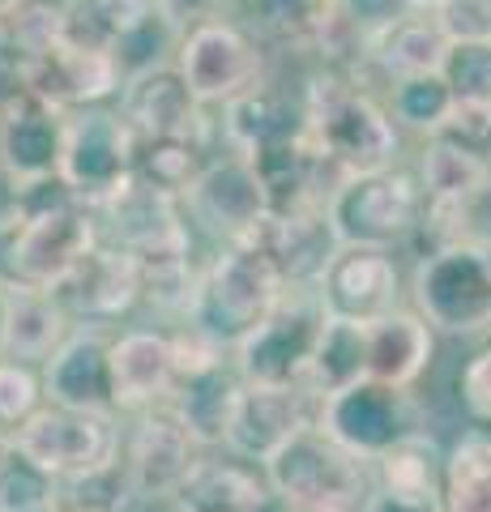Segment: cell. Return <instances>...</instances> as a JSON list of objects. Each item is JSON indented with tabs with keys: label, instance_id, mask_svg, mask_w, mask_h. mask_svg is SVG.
I'll use <instances>...</instances> for the list:
<instances>
[{
	"label": "cell",
	"instance_id": "obj_25",
	"mask_svg": "<svg viewBox=\"0 0 491 512\" xmlns=\"http://www.w3.org/2000/svg\"><path fill=\"white\" fill-rule=\"evenodd\" d=\"M252 244L269 252V261L282 269L287 286H316L325 265L334 261L342 248L334 235V222L325 210H304V214H269Z\"/></svg>",
	"mask_w": 491,
	"mask_h": 512
},
{
	"label": "cell",
	"instance_id": "obj_6",
	"mask_svg": "<svg viewBox=\"0 0 491 512\" xmlns=\"http://www.w3.org/2000/svg\"><path fill=\"white\" fill-rule=\"evenodd\" d=\"M415 308L440 338L491 333V248L487 244H436L410 278Z\"/></svg>",
	"mask_w": 491,
	"mask_h": 512
},
{
	"label": "cell",
	"instance_id": "obj_43",
	"mask_svg": "<svg viewBox=\"0 0 491 512\" xmlns=\"http://www.w3.org/2000/svg\"><path fill=\"white\" fill-rule=\"evenodd\" d=\"M462 406L474 414V419L491 423V342L466 363V372H462Z\"/></svg>",
	"mask_w": 491,
	"mask_h": 512
},
{
	"label": "cell",
	"instance_id": "obj_17",
	"mask_svg": "<svg viewBox=\"0 0 491 512\" xmlns=\"http://www.w3.org/2000/svg\"><path fill=\"white\" fill-rule=\"evenodd\" d=\"M52 295L65 303V312L82 325H103L141 303V265L129 248L99 239L65 278L52 286Z\"/></svg>",
	"mask_w": 491,
	"mask_h": 512
},
{
	"label": "cell",
	"instance_id": "obj_5",
	"mask_svg": "<svg viewBox=\"0 0 491 512\" xmlns=\"http://www.w3.org/2000/svg\"><path fill=\"white\" fill-rule=\"evenodd\" d=\"M5 444L65 487L77 478L112 470L120 461V414L43 402L18 427H9Z\"/></svg>",
	"mask_w": 491,
	"mask_h": 512
},
{
	"label": "cell",
	"instance_id": "obj_20",
	"mask_svg": "<svg viewBox=\"0 0 491 512\" xmlns=\"http://www.w3.org/2000/svg\"><path fill=\"white\" fill-rule=\"evenodd\" d=\"M120 116L129 124L133 141H158V137H210L205 103L197 99L176 64L150 69L129 77L120 90Z\"/></svg>",
	"mask_w": 491,
	"mask_h": 512
},
{
	"label": "cell",
	"instance_id": "obj_24",
	"mask_svg": "<svg viewBox=\"0 0 491 512\" xmlns=\"http://www.w3.org/2000/svg\"><path fill=\"white\" fill-rule=\"evenodd\" d=\"M112 372H116V406L124 410H146L167 402L180 380L176 342L171 333L158 329H129L112 338Z\"/></svg>",
	"mask_w": 491,
	"mask_h": 512
},
{
	"label": "cell",
	"instance_id": "obj_13",
	"mask_svg": "<svg viewBox=\"0 0 491 512\" xmlns=\"http://www.w3.org/2000/svg\"><path fill=\"white\" fill-rule=\"evenodd\" d=\"M201 457H205V444L188 431V423L171 402L137 410L133 436L120 453L137 500H171Z\"/></svg>",
	"mask_w": 491,
	"mask_h": 512
},
{
	"label": "cell",
	"instance_id": "obj_38",
	"mask_svg": "<svg viewBox=\"0 0 491 512\" xmlns=\"http://www.w3.org/2000/svg\"><path fill=\"white\" fill-rule=\"evenodd\" d=\"M376 483L385 487H410V491H440V470H445V453L427 431H415L402 444H393L385 457L372 461Z\"/></svg>",
	"mask_w": 491,
	"mask_h": 512
},
{
	"label": "cell",
	"instance_id": "obj_2",
	"mask_svg": "<svg viewBox=\"0 0 491 512\" xmlns=\"http://www.w3.org/2000/svg\"><path fill=\"white\" fill-rule=\"evenodd\" d=\"M308 137L342 175L385 171L398 163L402 128L346 69L316 73L304 90Z\"/></svg>",
	"mask_w": 491,
	"mask_h": 512
},
{
	"label": "cell",
	"instance_id": "obj_31",
	"mask_svg": "<svg viewBox=\"0 0 491 512\" xmlns=\"http://www.w3.org/2000/svg\"><path fill=\"white\" fill-rule=\"evenodd\" d=\"M252 35L282 52H325L338 30V0H248Z\"/></svg>",
	"mask_w": 491,
	"mask_h": 512
},
{
	"label": "cell",
	"instance_id": "obj_41",
	"mask_svg": "<svg viewBox=\"0 0 491 512\" xmlns=\"http://www.w3.org/2000/svg\"><path fill=\"white\" fill-rule=\"evenodd\" d=\"M359 512H445V500H440V491H410V487L376 483Z\"/></svg>",
	"mask_w": 491,
	"mask_h": 512
},
{
	"label": "cell",
	"instance_id": "obj_23",
	"mask_svg": "<svg viewBox=\"0 0 491 512\" xmlns=\"http://www.w3.org/2000/svg\"><path fill=\"white\" fill-rule=\"evenodd\" d=\"M223 137L231 154H244V158H261L269 150L291 146V141L308 137L304 99H291L287 90L257 82L223 107Z\"/></svg>",
	"mask_w": 491,
	"mask_h": 512
},
{
	"label": "cell",
	"instance_id": "obj_27",
	"mask_svg": "<svg viewBox=\"0 0 491 512\" xmlns=\"http://www.w3.org/2000/svg\"><path fill=\"white\" fill-rule=\"evenodd\" d=\"M244 376L231 359H218L201 372H188L176 380L167 402L176 406V414L188 423V431L205 444V448H227L231 436V423H235V410H240V397H244Z\"/></svg>",
	"mask_w": 491,
	"mask_h": 512
},
{
	"label": "cell",
	"instance_id": "obj_32",
	"mask_svg": "<svg viewBox=\"0 0 491 512\" xmlns=\"http://www.w3.org/2000/svg\"><path fill=\"white\" fill-rule=\"evenodd\" d=\"M158 9V0H60V39L82 52L116 56L120 43Z\"/></svg>",
	"mask_w": 491,
	"mask_h": 512
},
{
	"label": "cell",
	"instance_id": "obj_40",
	"mask_svg": "<svg viewBox=\"0 0 491 512\" xmlns=\"http://www.w3.org/2000/svg\"><path fill=\"white\" fill-rule=\"evenodd\" d=\"M436 22L453 43H491V0H445Z\"/></svg>",
	"mask_w": 491,
	"mask_h": 512
},
{
	"label": "cell",
	"instance_id": "obj_35",
	"mask_svg": "<svg viewBox=\"0 0 491 512\" xmlns=\"http://www.w3.org/2000/svg\"><path fill=\"white\" fill-rule=\"evenodd\" d=\"M440 500L445 512H491V431H470L445 453Z\"/></svg>",
	"mask_w": 491,
	"mask_h": 512
},
{
	"label": "cell",
	"instance_id": "obj_14",
	"mask_svg": "<svg viewBox=\"0 0 491 512\" xmlns=\"http://www.w3.org/2000/svg\"><path fill=\"white\" fill-rule=\"evenodd\" d=\"M69 111L52 107L30 90H13L0 99V180L26 188L60 175L65 163Z\"/></svg>",
	"mask_w": 491,
	"mask_h": 512
},
{
	"label": "cell",
	"instance_id": "obj_49",
	"mask_svg": "<svg viewBox=\"0 0 491 512\" xmlns=\"http://www.w3.org/2000/svg\"><path fill=\"white\" fill-rule=\"evenodd\" d=\"M0 461H5V444H0Z\"/></svg>",
	"mask_w": 491,
	"mask_h": 512
},
{
	"label": "cell",
	"instance_id": "obj_1",
	"mask_svg": "<svg viewBox=\"0 0 491 512\" xmlns=\"http://www.w3.org/2000/svg\"><path fill=\"white\" fill-rule=\"evenodd\" d=\"M99 239V214L73 197L65 175L13 188V210L0 218V282L52 291Z\"/></svg>",
	"mask_w": 491,
	"mask_h": 512
},
{
	"label": "cell",
	"instance_id": "obj_33",
	"mask_svg": "<svg viewBox=\"0 0 491 512\" xmlns=\"http://www.w3.org/2000/svg\"><path fill=\"white\" fill-rule=\"evenodd\" d=\"M73 316L65 312L52 291L39 286H9V359L22 363H47L69 338Z\"/></svg>",
	"mask_w": 491,
	"mask_h": 512
},
{
	"label": "cell",
	"instance_id": "obj_7",
	"mask_svg": "<svg viewBox=\"0 0 491 512\" xmlns=\"http://www.w3.org/2000/svg\"><path fill=\"white\" fill-rule=\"evenodd\" d=\"M325 214L334 222L338 244L398 248L423 227V184L402 167L363 171L329 192Z\"/></svg>",
	"mask_w": 491,
	"mask_h": 512
},
{
	"label": "cell",
	"instance_id": "obj_44",
	"mask_svg": "<svg viewBox=\"0 0 491 512\" xmlns=\"http://www.w3.org/2000/svg\"><path fill=\"white\" fill-rule=\"evenodd\" d=\"M218 5H223V0H158V9L180 30H188L193 22H205V18H218Z\"/></svg>",
	"mask_w": 491,
	"mask_h": 512
},
{
	"label": "cell",
	"instance_id": "obj_22",
	"mask_svg": "<svg viewBox=\"0 0 491 512\" xmlns=\"http://www.w3.org/2000/svg\"><path fill=\"white\" fill-rule=\"evenodd\" d=\"M22 86L60 111H77V107H94V103H107L112 94H120L124 77L112 56L82 52V47H69L65 39H56L26 69Z\"/></svg>",
	"mask_w": 491,
	"mask_h": 512
},
{
	"label": "cell",
	"instance_id": "obj_39",
	"mask_svg": "<svg viewBox=\"0 0 491 512\" xmlns=\"http://www.w3.org/2000/svg\"><path fill=\"white\" fill-rule=\"evenodd\" d=\"M43 406V376L35 363L22 359H0V427H18L26 414Z\"/></svg>",
	"mask_w": 491,
	"mask_h": 512
},
{
	"label": "cell",
	"instance_id": "obj_18",
	"mask_svg": "<svg viewBox=\"0 0 491 512\" xmlns=\"http://www.w3.org/2000/svg\"><path fill=\"white\" fill-rule=\"evenodd\" d=\"M321 291L329 316L346 320H376L393 308H402V269L393 261V248H372V244H342L334 261L325 265Z\"/></svg>",
	"mask_w": 491,
	"mask_h": 512
},
{
	"label": "cell",
	"instance_id": "obj_21",
	"mask_svg": "<svg viewBox=\"0 0 491 512\" xmlns=\"http://www.w3.org/2000/svg\"><path fill=\"white\" fill-rule=\"evenodd\" d=\"M43 397L56 406L73 410H107L120 414L116 406V372H112V338L90 325L73 329L60 350L43 363Z\"/></svg>",
	"mask_w": 491,
	"mask_h": 512
},
{
	"label": "cell",
	"instance_id": "obj_37",
	"mask_svg": "<svg viewBox=\"0 0 491 512\" xmlns=\"http://www.w3.org/2000/svg\"><path fill=\"white\" fill-rule=\"evenodd\" d=\"M389 111L398 128H410L419 137H440L453 120V90L445 73H415L389 82Z\"/></svg>",
	"mask_w": 491,
	"mask_h": 512
},
{
	"label": "cell",
	"instance_id": "obj_10",
	"mask_svg": "<svg viewBox=\"0 0 491 512\" xmlns=\"http://www.w3.org/2000/svg\"><path fill=\"white\" fill-rule=\"evenodd\" d=\"M176 69L205 107H227L244 90L265 82V56L261 39L227 18L193 22L180 35Z\"/></svg>",
	"mask_w": 491,
	"mask_h": 512
},
{
	"label": "cell",
	"instance_id": "obj_45",
	"mask_svg": "<svg viewBox=\"0 0 491 512\" xmlns=\"http://www.w3.org/2000/svg\"><path fill=\"white\" fill-rule=\"evenodd\" d=\"M9 350V286L0 282V359Z\"/></svg>",
	"mask_w": 491,
	"mask_h": 512
},
{
	"label": "cell",
	"instance_id": "obj_30",
	"mask_svg": "<svg viewBox=\"0 0 491 512\" xmlns=\"http://www.w3.org/2000/svg\"><path fill=\"white\" fill-rule=\"evenodd\" d=\"M445 82L453 90V120L445 133L487 150L491 141V43H453L445 60Z\"/></svg>",
	"mask_w": 491,
	"mask_h": 512
},
{
	"label": "cell",
	"instance_id": "obj_34",
	"mask_svg": "<svg viewBox=\"0 0 491 512\" xmlns=\"http://www.w3.org/2000/svg\"><path fill=\"white\" fill-rule=\"evenodd\" d=\"M363 376H368V325L363 320H346V316H329L304 384L316 397H329Z\"/></svg>",
	"mask_w": 491,
	"mask_h": 512
},
{
	"label": "cell",
	"instance_id": "obj_8",
	"mask_svg": "<svg viewBox=\"0 0 491 512\" xmlns=\"http://www.w3.org/2000/svg\"><path fill=\"white\" fill-rule=\"evenodd\" d=\"M329 325V308L316 286H291L248 338L231 350L248 384H304L316 342Z\"/></svg>",
	"mask_w": 491,
	"mask_h": 512
},
{
	"label": "cell",
	"instance_id": "obj_16",
	"mask_svg": "<svg viewBox=\"0 0 491 512\" xmlns=\"http://www.w3.org/2000/svg\"><path fill=\"white\" fill-rule=\"evenodd\" d=\"M316 419H321V397L308 384H244L227 448L265 466L282 444L316 427Z\"/></svg>",
	"mask_w": 491,
	"mask_h": 512
},
{
	"label": "cell",
	"instance_id": "obj_46",
	"mask_svg": "<svg viewBox=\"0 0 491 512\" xmlns=\"http://www.w3.org/2000/svg\"><path fill=\"white\" fill-rule=\"evenodd\" d=\"M26 5V0H0V26H5L9 18H13V13H18Z\"/></svg>",
	"mask_w": 491,
	"mask_h": 512
},
{
	"label": "cell",
	"instance_id": "obj_9",
	"mask_svg": "<svg viewBox=\"0 0 491 512\" xmlns=\"http://www.w3.org/2000/svg\"><path fill=\"white\" fill-rule=\"evenodd\" d=\"M316 427L329 431L342 448H351L359 457H385L393 444H402L406 436L423 431V406L410 389L398 384L363 376L346 389L321 397V419Z\"/></svg>",
	"mask_w": 491,
	"mask_h": 512
},
{
	"label": "cell",
	"instance_id": "obj_47",
	"mask_svg": "<svg viewBox=\"0 0 491 512\" xmlns=\"http://www.w3.org/2000/svg\"><path fill=\"white\" fill-rule=\"evenodd\" d=\"M406 9H427V13H436L440 5H445V0H402Z\"/></svg>",
	"mask_w": 491,
	"mask_h": 512
},
{
	"label": "cell",
	"instance_id": "obj_12",
	"mask_svg": "<svg viewBox=\"0 0 491 512\" xmlns=\"http://www.w3.org/2000/svg\"><path fill=\"white\" fill-rule=\"evenodd\" d=\"M99 231L103 239L129 248L137 261H154V256H193V235H188V210L184 197L154 188L146 180H129L112 201L99 205Z\"/></svg>",
	"mask_w": 491,
	"mask_h": 512
},
{
	"label": "cell",
	"instance_id": "obj_29",
	"mask_svg": "<svg viewBox=\"0 0 491 512\" xmlns=\"http://www.w3.org/2000/svg\"><path fill=\"white\" fill-rule=\"evenodd\" d=\"M449 47L453 39L440 30L436 13L406 9L368 39V60L389 82H402V77H415V73H440L449 60Z\"/></svg>",
	"mask_w": 491,
	"mask_h": 512
},
{
	"label": "cell",
	"instance_id": "obj_19",
	"mask_svg": "<svg viewBox=\"0 0 491 512\" xmlns=\"http://www.w3.org/2000/svg\"><path fill=\"white\" fill-rule=\"evenodd\" d=\"M171 500L180 512H291L261 461H248L231 448H223V457L205 448V457L188 470Z\"/></svg>",
	"mask_w": 491,
	"mask_h": 512
},
{
	"label": "cell",
	"instance_id": "obj_11",
	"mask_svg": "<svg viewBox=\"0 0 491 512\" xmlns=\"http://www.w3.org/2000/svg\"><path fill=\"white\" fill-rule=\"evenodd\" d=\"M69 192L90 210H99L133 180V133L120 111L94 103L69 111L65 163H60Z\"/></svg>",
	"mask_w": 491,
	"mask_h": 512
},
{
	"label": "cell",
	"instance_id": "obj_4",
	"mask_svg": "<svg viewBox=\"0 0 491 512\" xmlns=\"http://www.w3.org/2000/svg\"><path fill=\"white\" fill-rule=\"evenodd\" d=\"M274 491L291 512H359L376 487V466L342 448L329 431L308 427L265 461Z\"/></svg>",
	"mask_w": 491,
	"mask_h": 512
},
{
	"label": "cell",
	"instance_id": "obj_15",
	"mask_svg": "<svg viewBox=\"0 0 491 512\" xmlns=\"http://www.w3.org/2000/svg\"><path fill=\"white\" fill-rule=\"evenodd\" d=\"M184 210L223 244H244L274 214L261 175L244 154L210 158L205 171L193 180V188L184 192Z\"/></svg>",
	"mask_w": 491,
	"mask_h": 512
},
{
	"label": "cell",
	"instance_id": "obj_36",
	"mask_svg": "<svg viewBox=\"0 0 491 512\" xmlns=\"http://www.w3.org/2000/svg\"><path fill=\"white\" fill-rule=\"evenodd\" d=\"M210 163V137H158V141H133V171L137 180L184 197L193 180Z\"/></svg>",
	"mask_w": 491,
	"mask_h": 512
},
{
	"label": "cell",
	"instance_id": "obj_28",
	"mask_svg": "<svg viewBox=\"0 0 491 512\" xmlns=\"http://www.w3.org/2000/svg\"><path fill=\"white\" fill-rule=\"evenodd\" d=\"M436 338L440 333L415 308H393L368 320V376L398 384V389H415L419 376L432 367Z\"/></svg>",
	"mask_w": 491,
	"mask_h": 512
},
{
	"label": "cell",
	"instance_id": "obj_26",
	"mask_svg": "<svg viewBox=\"0 0 491 512\" xmlns=\"http://www.w3.org/2000/svg\"><path fill=\"white\" fill-rule=\"evenodd\" d=\"M419 184H423V222H440L453 210H462L466 201H474L483 188H491V158H483V150H474L449 133L427 137Z\"/></svg>",
	"mask_w": 491,
	"mask_h": 512
},
{
	"label": "cell",
	"instance_id": "obj_3",
	"mask_svg": "<svg viewBox=\"0 0 491 512\" xmlns=\"http://www.w3.org/2000/svg\"><path fill=\"white\" fill-rule=\"evenodd\" d=\"M291 286L282 269L269 261V252L252 239L244 244H223V252L197 274L193 303H188V325L201 329L231 355L252 329L261 325L282 303Z\"/></svg>",
	"mask_w": 491,
	"mask_h": 512
},
{
	"label": "cell",
	"instance_id": "obj_42",
	"mask_svg": "<svg viewBox=\"0 0 491 512\" xmlns=\"http://www.w3.org/2000/svg\"><path fill=\"white\" fill-rule=\"evenodd\" d=\"M398 13H406L402 0H338V18L363 39H372L376 30L389 26Z\"/></svg>",
	"mask_w": 491,
	"mask_h": 512
},
{
	"label": "cell",
	"instance_id": "obj_48",
	"mask_svg": "<svg viewBox=\"0 0 491 512\" xmlns=\"http://www.w3.org/2000/svg\"><path fill=\"white\" fill-rule=\"evenodd\" d=\"M65 512H103V508H90V504H65Z\"/></svg>",
	"mask_w": 491,
	"mask_h": 512
}]
</instances>
